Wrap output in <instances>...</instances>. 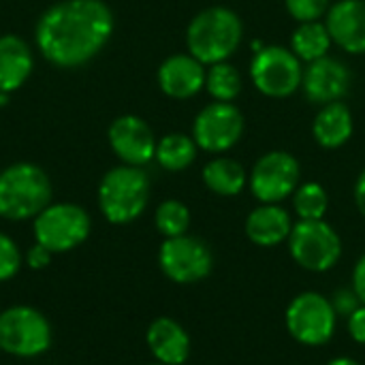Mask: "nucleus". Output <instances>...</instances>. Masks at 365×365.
<instances>
[{
    "label": "nucleus",
    "mask_w": 365,
    "mask_h": 365,
    "mask_svg": "<svg viewBox=\"0 0 365 365\" xmlns=\"http://www.w3.org/2000/svg\"><path fill=\"white\" fill-rule=\"evenodd\" d=\"M302 180L299 160L282 150L263 154L248 178L250 192L261 203H280L287 197H293Z\"/></svg>",
    "instance_id": "9d476101"
},
{
    "label": "nucleus",
    "mask_w": 365,
    "mask_h": 365,
    "mask_svg": "<svg viewBox=\"0 0 365 365\" xmlns=\"http://www.w3.org/2000/svg\"><path fill=\"white\" fill-rule=\"evenodd\" d=\"M152 365H165V364H158V361H156V364H152Z\"/></svg>",
    "instance_id": "c9c22d12"
},
{
    "label": "nucleus",
    "mask_w": 365,
    "mask_h": 365,
    "mask_svg": "<svg viewBox=\"0 0 365 365\" xmlns=\"http://www.w3.org/2000/svg\"><path fill=\"white\" fill-rule=\"evenodd\" d=\"M9 96H11V94H6V92H0V107H4V105L9 103Z\"/></svg>",
    "instance_id": "f704fd0d"
},
{
    "label": "nucleus",
    "mask_w": 365,
    "mask_h": 365,
    "mask_svg": "<svg viewBox=\"0 0 365 365\" xmlns=\"http://www.w3.org/2000/svg\"><path fill=\"white\" fill-rule=\"evenodd\" d=\"M293 207L299 220H323L329 210V195L319 182L299 184L293 192Z\"/></svg>",
    "instance_id": "393cba45"
},
{
    "label": "nucleus",
    "mask_w": 365,
    "mask_h": 365,
    "mask_svg": "<svg viewBox=\"0 0 365 365\" xmlns=\"http://www.w3.org/2000/svg\"><path fill=\"white\" fill-rule=\"evenodd\" d=\"M246 169L227 156L212 158L203 167V184L220 197H237L246 188Z\"/></svg>",
    "instance_id": "412c9836"
},
{
    "label": "nucleus",
    "mask_w": 365,
    "mask_h": 365,
    "mask_svg": "<svg viewBox=\"0 0 365 365\" xmlns=\"http://www.w3.org/2000/svg\"><path fill=\"white\" fill-rule=\"evenodd\" d=\"M150 201V178L143 167L118 165L98 184V207L107 222L128 225L137 220Z\"/></svg>",
    "instance_id": "20e7f679"
},
{
    "label": "nucleus",
    "mask_w": 365,
    "mask_h": 365,
    "mask_svg": "<svg viewBox=\"0 0 365 365\" xmlns=\"http://www.w3.org/2000/svg\"><path fill=\"white\" fill-rule=\"evenodd\" d=\"M331 47V34L323 21H304L291 36V51L306 62H314L327 56Z\"/></svg>",
    "instance_id": "5701e85b"
},
{
    "label": "nucleus",
    "mask_w": 365,
    "mask_h": 365,
    "mask_svg": "<svg viewBox=\"0 0 365 365\" xmlns=\"http://www.w3.org/2000/svg\"><path fill=\"white\" fill-rule=\"evenodd\" d=\"M163 274L178 284H195L212 274L214 257L210 246L192 235L169 237L158 250Z\"/></svg>",
    "instance_id": "9b49d317"
},
{
    "label": "nucleus",
    "mask_w": 365,
    "mask_h": 365,
    "mask_svg": "<svg viewBox=\"0 0 365 365\" xmlns=\"http://www.w3.org/2000/svg\"><path fill=\"white\" fill-rule=\"evenodd\" d=\"M353 113L351 109L338 101L323 105V109L317 113L314 124H312V135L319 145L327 150L342 148L351 137H353Z\"/></svg>",
    "instance_id": "aec40b11"
},
{
    "label": "nucleus",
    "mask_w": 365,
    "mask_h": 365,
    "mask_svg": "<svg viewBox=\"0 0 365 365\" xmlns=\"http://www.w3.org/2000/svg\"><path fill=\"white\" fill-rule=\"evenodd\" d=\"M250 79L259 92L272 98H287L297 92L304 79L302 60L287 47L267 45L255 51Z\"/></svg>",
    "instance_id": "1a4fd4ad"
},
{
    "label": "nucleus",
    "mask_w": 365,
    "mask_h": 365,
    "mask_svg": "<svg viewBox=\"0 0 365 365\" xmlns=\"http://www.w3.org/2000/svg\"><path fill=\"white\" fill-rule=\"evenodd\" d=\"M246 122L233 103H212L203 107L192 122V139L199 150L222 154L231 150L244 135Z\"/></svg>",
    "instance_id": "f8f14e48"
},
{
    "label": "nucleus",
    "mask_w": 365,
    "mask_h": 365,
    "mask_svg": "<svg viewBox=\"0 0 365 365\" xmlns=\"http://www.w3.org/2000/svg\"><path fill=\"white\" fill-rule=\"evenodd\" d=\"M349 334L357 344H365V304L355 308L349 317Z\"/></svg>",
    "instance_id": "c756f323"
},
{
    "label": "nucleus",
    "mask_w": 365,
    "mask_h": 365,
    "mask_svg": "<svg viewBox=\"0 0 365 365\" xmlns=\"http://www.w3.org/2000/svg\"><path fill=\"white\" fill-rule=\"evenodd\" d=\"M291 214L278 203H261L246 218V237L261 248H274L289 240L293 231Z\"/></svg>",
    "instance_id": "a211bd4d"
},
{
    "label": "nucleus",
    "mask_w": 365,
    "mask_h": 365,
    "mask_svg": "<svg viewBox=\"0 0 365 365\" xmlns=\"http://www.w3.org/2000/svg\"><path fill=\"white\" fill-rule=\"evenodd\" d=\"M287 331L304 346H325L338 327V312L329 297L306 291L291 299L284 314Z\"/></svg>",
    "instance_id": "423d86ee"
},
{
    "label": "nucleus",
    "mask_w": 365,
    "mask_h": 365,
    "mask_svg": "<svg viewBox=\"0 0 365 365\" xmlns=\"http://www.w3.org/2000/svg\"><path fill=\"white\" fill-rule=\"evenodd\" d=\"M355 205H357L359 214L365 218V169L361 171V175L357 178V184H355Z\"/></svg>",
    "instance_id": "473e14b6"
},
{
    "label": "nucleus",
    "mask_w": 365,
    "mask_h": 365,
    "mask_svg": "<svg viewBox=\"0 0 365 365\" xmlns=\"http://www.w3.org/2000/svg\"><path fill=\"white\" fill-rule=\"evenodd\" d=\"M36 244L45 246L51 255L68 252L81 246L90 231V214L77 203H49L32 222Z\"/></svg>",
    "instance_id": "0eeeda50"
},
{
    "label": "nucleus",
    "mask_w": 365,
    "mask_h": 365,
    "mask_svg": "<svg viewBox=\"0 0 365 365\" xmlns=\"http://www.w3.org/2000/svg\"><path fill=\"white\" fill-rule=\"evenodd\" d=\"M154 222H156L158 233L165 240L186 235V231L190 227V210L178 199H167L156 207Z\"/></svg>",
    "instance_id": "a878e982"
},
{
    "label": "nucleus",
    "mask_w": 365,
    "mask_h": 365,
    "mask_svg": "<svg viewBox=\"0 0 365 365\" xmlns=\"http://www.w3.org/2000/svg\"><path fill=\"white\" fill-rule=\"evenodd\" d=\"M304 94L310 103L329 105L346 96L351 88V71L338 58H321L310 62L302 79Z\"/></svg>",
    "instance_id": "4468645a"
},
{
    "label": "nucleus",
    "mask_w": 365,
    "mask_h": 365,
    "mask_svg": "<svg viewBox=\"0 0 365 365\" xmlns=\"http://www.w3.org/2000/svg\"><path fill=\"white\" fill-rule=\"evenodd\" d=\"M205 64L190 53L169 56L158 66V86L169 98L186 101L205 88Z\"/></svg>",
    "instance_id": "2eb2a0df"
},
{
    "label": "nucleus",
    "mask_w": 365,
    "mask_h": 365,
    "mask_svg": "<svg viewBox=\"0 0 365 365\" xmlns=\"http://www.w3.org/2000/svg\"><path fill=\"white\" fill-rule=\"evenodd\" d=\"M287 11L299 24L304 21H319L329 11V0H284Z\"/></svg>",
    "instance_id": "bb28decb"
},
{
    "label": "nucleus",
    "mask_w": 365,
    "mask_h": 365,
    "mask_svg": "<svg viewBox=\"0 0 365 365\" xmlns=\"http://www.w3.org/2000/svg\"><path fill=\"white\" fill-rule=\"evenodd\" d=\"M199 145L195 143L192 137L182 135V133H169L156 143V156L154 160L171 173L188 169L195 158H197Z\"/></svg>",
    "instance_id": "4be33fe9"
},
{
    "label": "nucleus",
    "mask_w": 365,
    "mask_h": 365,
    "mask_svg": "<svg viewBox=\"0 0 365 365\" xmlns=\"http://www.w3.org/2000/svg\"><path fill=\"white\" fill-rule=\"evenodd\" d=\"M19 267H21V255L17 244L9 235L0 233V282L13 278L19 272Z\"/></svg>",
    "instance_id": "cd10ccee"
},
{
    "label": "nucleus",
    "mask_w": 365,
    "mask_h": 365,
    "mask_svg": "<svg viewBox=\"0 0 365 365\" xmlns=\"http://www.w3.org/2000/svg\"><path fill=\"white\" fill-rule=\"evenodd\" d=\"M51 346L49 321L30 306L0 312V349L15 357H38Z\"/></svg>",
    "instance_id": "6e6552de"
},
{
    "label": "nucleus",
    "mask_w": 365,
    "mask_h": 365,
    "mask_svg": "<svg viewBox=\"0 0 365 365\" xmlns=\"http://www.w3.org/2000/svg\"><path fill=\"white\" fill-rule=\"evenodd\" d=\"M115 28L103 0H60L45 9L34 26L38 53L58 68H77L94 60Z\"/></svg>",
    "instance_id": "f257e3e1"
},
{
    "label": "nucleus",
    "mask_w": 365,
    "mask_h": 365,
    "mask_svg": "<svg viewBox=\"0 0 365 365\" xmlns=\"http://www.w3.org/2000/svg\"><path fill=\"white\" fill-rule=\"evenodd\" d=\"M145 342L158 364L184 365L190 357V338L175 319L160 317L152 321Z\"/></svg>",
    "instance_id": "f3484780"
},
{
    "label": "nucleus",
    "mask_w": 365,
    "mask_h": 365,
    "mask_svg": "<svg viewBox=\"0 0 365 365\" xmlns=\"http://www.w3.org/2000/svg\"><path fill=\"white\" fill-rule=\"evenodd\" d=\"M26 261H28V265H30L32 269H43V267H47V265H49V261H51V252H49L45 246L34 244V246L28 250Z\"/></svg>",
    "instance_id": "7c9ffc66"
},
{
    "label": "nucleus",
    "mask_w": 365,
    "mask_h": 365,
    "mask_svg": "<svg viewBox=\"0 0 365 365\" xmlns=\"http://www.w3.org/2000/svg\"><path fill=\"white\" fill-rule=\"evenodd\" d=\"M111 152L122 160V165L143 167L156 156V137L152 126L139 115H120L109 124L107 130Z\"/></svg>",
    "instance_id": "ddd939ff"
},
{
    "label": "nucleus",
    "mask_w": 365,
    "mask_h": 365,
    "mask_svg": "<svg viewBox=\"0 0 365 365\" xmlns=\"http://www.w3.org/2000/svg\"><path fill=\"white\" fill-rule=\"evenodd\" d=\"M34 56L30 45L17 34L0 36V92L13 94L32 75Z\"/></svg>",
    "instance_id": "6ab92c4d"
},
{
    "label": "nucleus",
    "mask_w": 365,
    "mask_h": 365,
    "mask_svg": "<svg viewBox=\"0 0 365 365\" xmlns=\"http://www.w3.org/2000/svg\"><path fill=\"white\" fill-rule=\"evenodd\" d=\"M331 304H334V308H336V312H338V317H349L355 308H359L361 306V302H359V297L355 295V291L351 289H342V291H338L334 297H331Z\"/></svg>",
    "instance_id": "c85d7f7f"
},
{
    "label": "nucleus",
    "mask_w": 365,
    "mask_h": 365,
    "mask_svg": "<svg viewBox=\"0 0 365 365\" xmlns=\"http://www.w3.org/2000/svg\"><path fill=\"white\" fill-rule=\"evenodd\" d=\"M205 90L214 101L231 103L242 92V75L240 71L229 62H218L207 68L205 75Z\"/></svg>",
    "instance_id": "b1692460"
},
{
    "label": "nucleus",
    "mask_w": 365,
    "mask_h": 365,
    "mask_svg": "<svg viewBox=\"0 0 365 365\" xmlns=\"http://www.w3.org/2000/svg\"><path fill=\"white\" fill-rule=\"evenodd\" d=\"M291 259L306 272L325 274L334 269L342 257V240L338 231L323 220H299L289 235Z\"/></svg>",
    "instance_id": "39448f33"
},
{
    "label": "nucleus",
    "mask_w": 365,
    "mask_h": 365,
    "mask_svg": "<svg viewBox=\"0 0 365 365\" xmlns=\"http://www.w3.org/2000/svg\"><path fill=\"white\" fill-rule=\"evenodd\" d=\"M353 291L359 302L365 304V255H361V259L353 267Z\"/></svg>",
    "instance_id": "2f4dec72"
},
{
    "label": "nucleus",
    "mask_w": 365,
    "mask_h": 365,
    "mask_svg": "<svg viewBox=\"0 0 365 365\" xmlns=\"http://www.w3.org/2000/svg\"><path fill=\"white\" fill-rule=\"evenodd\" d=\"M51 203L49 175L34 163H15L0 171V218L30 220Z\"/></svg>",
    "instance_id": "7ed1b4c3"
},
{
    "label": "nucleus",
    "mask_w": 365,
    "mask_h": 365,
    "mask_svg": "<svg viewBox=\"0 0 365 365\" xmlns=\"http://www.w3.org/2000/svg\"><path fill=\"white\" fill-rule=\"evenodd\" d=\"M331 41L349 53H365V0H338L325 15Z\"/></svg>",
    "instance_id": "dca6fc26"
},
{
    "label": "nucleus",
    "mask_w": 365,
    "mask_h": 365,
    "mask_svg": "<svg viewBox=\"0 0 365 365\" xmlns=\"http://www.w3.org/2000/svg\"><path fill=\"white\" fill-rule=\"evenodd\" d=\"M244 26L235 11L227 6H210L192 17L186 30L188 53L203 64L227 62L242 45Z\"/></svg>",
    "instance_id": "f03ea898"
},
{
    "label": "nucleus",
    "mask_w": 365,
    "mask_h": 365,
    "mask_svg": "<svg viewBox=\"0 0 365 365\" xmlns=\"http://www.w3.org/2000/svg\"><path fill=\"white\" fill-rule=\"evenodd\" d=\"M327 365H361L357 359H353V357H336V359H331V361H327Z\"/></svg>",
    "instance_id": "72a5a7b5"
}]
</instances>
